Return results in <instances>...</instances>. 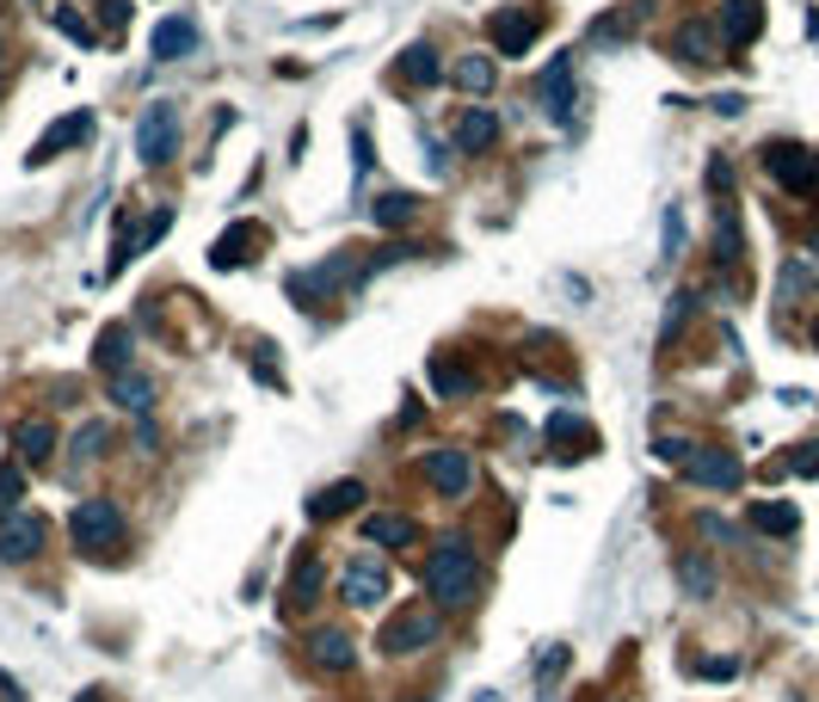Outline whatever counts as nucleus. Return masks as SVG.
<instances>
[{
	"label": "nucleus",
	"instance_id": "1",
	"mask_svg": "<svg viewBox=\"0 0 819 702\" xmlns=\"http://www.w3.org/2000/svg\"><path fill=\"white\" fill-rule=\"evenodd\" d=\"M425 592L437 597V604H475L481 592V555L463 543V536H450V543H437V555L425 561Z\"/></svg>",
	"mask_w": 819,
	"mask_h": 702
},
{
	"label": "nucleus",
	"instance_id": "2",
	"mask_svg": "<svg viewBox=\"0 0 819 702\" xmlns=\"http://www.w3.org/2000/svg\"><path fill=\"white\" fill-rule=\"evenodd\" d=\"M68 536H75L80 555H93V548H118L124 543V512L111 500H80L75 517H68Z\"/></svg>",
	"mask_w": 819,
	"mask_h": 702
},
{
	"label": "nucleus",
	"instance_id": "3",
	"mask_svg": "<svg viewBox=\"0 0 819 702\" xmlns=\"http://www.w3.org/2000/svg\"><path fill=\"white\" fill-rule=\"evenodd\" d=\"M376 647L383 653H425V647H437V610H425V604H407V610H395L383 623V635H376Z\"/></svg>",
	"mask_w": 819,
	"mask_h": 702
},
{
	"label": "nucleus",
	"instance_id": "4",
	"mask_svg": "<svg viewBox=\"0 0 819 702\" xmlns=\"http://www.w3.org/2000/svg\"><path fill=\"white\" fill-rule=\"evenodd\" d=\"M136 155L142 167H167L179 155V106H148L136 118Z\"/></svg>",
	"mask_w": 819,
	"mask_h": 702
},
{
	"label": "nucleus",
	"instance_id": "5",
	"mask_svg": "<svg viewBox=\"0 0 819 702\" xmlns=\"http://www.w3.org/2000/svg\"><path fill=\"white\" fill-rule=\"evenodd\" d=\"M764 172L777 179L782 191H795V198H801V191L819 186V155H807L801 142H770L764 148Z\"/></svg>",
	"mask_w": 819,
	"mask_h": 702
},
{
	"label": "nucleus",
	"instance_id": "6",
	"mask_svg": "<svg viewBox=\"0 0 819 702\" xmlns=\"http://www.w3.org/2000/svg\"><path fill=\"white\" fill-rule=\"evenodd\" d=\"M684 481L690 487H714V493H733L746 481L740 456L733 451H714V444H697V451L684 456Z\"/></svg>",
	"mask_w": 819,
	"mask_h": 702
},
{
	"label": "nucleus",
	"instance_id": "7",
	"mask_svg": "<svg viewBox=\"0 0 819 702\" xmlns=\"http://www.w3.org/2000/svg\"><path fill=\"white\" fill-rule=\"evenodd\" d=\"M339 585H345V604H357V610H376V604L388 597V561H376L371 548H364V555H352V561H345Z\"/></svg>",
	"mask_w": 819,
	"mask_h": 702
},
{
	"label": "nucleus",
	"instance_id": "8",
	"mask_svg": "<svg viewBox=\"0 0 819 702\" xmlns=\"http://www.w3.org/2000/svg\"><path fill=\"white\" fill-rule=\"evenodd\" d=\"M536 106L555 123H573V106H580V99H573V56H555V62L536 75Z\"/></svg>",
	"mask_w": 819,
	"mask_h": 702
},
{
	"label": "nucleus",
	"instance_id": "9",
	"mask_svg": "<svg viewBox=\"0 0 819 702\" xmlns=\"http://www.w3.org/2000/svg\"><path fill=\"white\" fill-rule=\"evenodd\" d=\"M43 536H50V524H43L38 512H7L0 517V561H31L43 548Z\"/></svg>",
	"mask_w": 819,
	"mask_h": 702
},
{
	"label": "nucleus",
	"instance_id": "10",
	"mask_svg": "<svg viewBox=\"0 0 819 702\" xmlns=\"http://www.w3.org/2000/svg\"><path fill=\"white\" fill-rule=\"evenodd\" d=\"M87 136H93V111H68L62 123H50V130L31 142L26 160H31V167H43V160H56V155H68V148H80Z\"/></svg>",
	"mask_w": 819,
	"mask_h": 702
},
{
	"label": "nucleus",
	"instance_id": "11",
	"mask_svg": "<svg viewBox=\"0 0 819 702\" xmlns=\"http://www.w3.org/2000/svg\"><path fill=\"white\" fill-rule=\"evenodd\" d=\"M536 31H542L536 7H505V13H493V50H500V56H524L530 43H536Z\"/></svg>",
	"mask_w": 819,
	"mask_h": 702
},
{
	"label": "nucleus",
	"instance_id": "12",
	"mask_svg": "<svg viewBox=\"0 0 819 702\" xmlns=\"http://www.w3.org/2000/svg\"><path fill=\"white\" fill-rule=\"evenodd\" d=\"M425 481H432L437 493H468V481H475V456L456 451V444H450V451H432V456H425Z\"/></svg>",
	"mask_w": 819,
	"mask_h": 702
},
{
	"label": "nucleus",
	"instance_id": "13",
	"mask_svg": "<svg viewBox=\"0 0 819 702\" xmlns=\"http://www.w3.org/2000/svg\"><path fill=\"white\" fill-rule=\"evenodd\" d=\"M672 43H678V56H684V62H697V68H714V62H721V31H714L709 19H684Z\"/></svg>",
	"mask_w": 819,
	"mask_h": 702
},
{
	"label": "nucleus",
	"instance_id": "14",
	"mask_svg": "<svg viewBox=\"0 0 819 702\" xmlns=\"http://www.w3.org/2000/svg\"><path fill=\"white\" fill-rule=\"evenodd\" d=\"M364 543L371 548H413L420 543V524L401 517V512H376V517H364Z\"/></svg>",
	"mask_w": 819,
	"mask_h": 702
},
{
	"label": "nucleus",
	"instance_id": "15",
	"mask_svg": "<svg viewBox=\"0 0 819 702\" xmlns=\"http://www.w3.org/2000/svg\"><path fill=\"white\" fill-rule=\"evenodd\" d=\"M721 43H752L764 31V13H758V0H721Z\"/></svg>",
	"mask_w": 819,
	"mask_h": 702
},
{
	"label": "nucleus",
	"instance_id": "16",
	"mask_svg": "<svg viewBox=\"0 0 819 702\" xmlns=\"http://www.w3.org/2000/svg\"><path fill=\"white\" fill-rule=\"evenodd\" d=\"M253 247H265V228H228V235L223 240H216V247H210V266L216 271H235V266H247V259H253Z\"/></svg>",
	"mask_w": 819,
	"mask_h": 702
},
{
	"label": "nucleus",
	"instance_id": "17",
	"mask_svg": "<svg viewBox=\"0 0 819 702\" xmlns=\"http://www.w3.org/2000/svg\"><path fill=\"white\" fill-rule=\"evenodd\" d=\"M13 444H19V463L43 468V463L56 456V425H50V419H19V425H13Z\"/></svg>",
	"mask_w": 819,
	"mask_h": 702
},
{
	"label": "nucleus",
	"instance_id": "18",
	"mask_svg": "<svg viewBox=\"0 0 819 702\" xmlns=\"http://www.w3.org/2000/svg\"><path fill=\"white\" fill-rule=\"evenodd\" d=\"M493 136H500V118H493L487 106H468L463 118H456V148H463V155H487Z\"/></svg>",
	"mask_w": 819,
	"mask_h": 702
},
{
	"label": "nucleus",
	"instance_id": "19",
	"mask_svg": "<svg viewBox=\"0 0 819 702\" xmlns=\"http://www.w3.org/2000/svg\"><path fill=\"white\" fill-rule=\"evenodd\" d=\"M148 50H155L160 62H179V56L198 50V26H191V19H160L155 38H148Z\"/></svg>",
	"mask_w": 819,
	"mask_h": 702
},
{
	"label": "nucleus",
	"instance_id": "20",
	"mask_svg": "<svg viewBox=\"0 0 819 702\" xmlns=\"http://www.w3.org/2000/svg\"><path fill=\"white\" fill-rule=\"evenodd\" d=\"M308 660L320 665V672H352V635L345 629H315V641H308Z\"/></svg>",
	"mask_w": 819,
	"mask_h": 702
},
{
	"label": "nucleus",
	"instance_id": "21",
	"mask_svg": "<svg viewBox=\"0 0 819 702\" xmlns=\"http://www.w3.org/2000/svg\"><path fill=\"white\" fill-rule=\"evenodd\" d=\"M364 500H371L364 481H333V487H320L315 500H308V512H315V517H345V512H357Z\"/></svg>",
	"mask_w": 819,
	"mask_h": 702
},
{
	"label": "nucleus",
	"instance_id": "22",
	"mask_svg": "<svg viewBox=\"0 0 819 702\" xmlns=\"http://www.w3.org/2000/svg\"><path fill=\"white\" fill-rule=\"evenodd\" d=\"M401 80H407V87H437V80H444V62H437L432 43H407V50H401Z\"/></svg>",
	"mask_w": 819,
	"mask_h": 702
},
{
	"label": "nucleus",
	"instance_id": "23",
	"mask_svg": "<svg viewBox=\"0 0 819 702\" xmlns=\"http://www.w3.org/2000/svg\"><path fill=\"white\" fill-rule=\"evenodd\" d=\"M320 585H327V567H320L315 555H303L290 573V585H284V597H290L296 610H308V604H320Z\"/></svg>",
	"mask_w": 819,
	"mask_h": 702
},
{
	"label": "nucleus",
	"instance_id": "24",
	"mask_svg": "<svg viewBox=\"0 0 819 702\" xmlns=\"http://www.w3.org/2000/svg\"><path fill=\"white\" fill-rule=\"evenodd\" d=\"M425 383H432V395H437V401H463L468 388H475V376H468L456 358H432V370H425Z\"/></svg>",
	"mask_w": 819,
	"mask_h": 702
},
{
	"label": "nucleus",
	"instance_id": "25",
	"mask_svg": "<svg viewBox=\"0 0 819 702\" xmlns=\"http://www.w3.org/2000/svg\"><path fill=\"white\" fill-rule=\"evenodd\" d=\"M752 531H764V536H795V531H801V512H795L789 500H758V505H752Z\"/></svg>",
	"mask_w": 819,
	"mask_h": 702
},
{
	"label": "nucleus",
	"instance_id": "26",
	"mask_svg": "<svg viewBox=\"0 0 819 702\" xmlns=\"http://www.w3.org/2000/svg\"><path fill=\"white\" fill-rule=\"evenodd\" d=\"M111 401L130 407V413H148V407H155V383H148L142 370H118V376H111Z\"/></svg>",
	"mask_w": 819,
	"mask_h": 702
},
{
	"label": "nucleus",
	"instance_id": "27",
	"mask_svg": "<svg viewBox=\"0 0 819 702\" xmlns=\"http://www.w3.org/2000/svg\"><path fill=\"white\" fill-rule=\"evenodd\" d=\"M93 364H99L106 376L130 370V333H124V327H106V333H99V345H93Z\"/></svg>",
	"mask_w": 819,
	"mask_h": 702
},
{
	"label": "nucleus",
	"instance_id": "28",
	"mask_svg": "<svg viewBox=\"0 0 819 702\" xmlns=\"http://www.w3.org/2000/svg\"><path fill=\"white\" fill-rule=\"evenodd\" d=\"M777 296H782V303H801V296H813V266H807V259H782Z\"/></svg>",
	"mask_w": 819,
	"mask_h": 702
},
{
	"label": "nucleus",
	"instance_id": "29",
	"mask_svg": "<svg viewBox=\"0 0 819 702\" xmlns=\"http://www.w3.org/2000/svg\"><path fill=\"white\" fill-rule=\"evenodd\" d=\"M678 585H684L690 597H714V567L702 555H678Z\"/></svg>",
	"mask_w": 819,
	"mask_h": 702
},
{
	"label": "nucleus",
	"instance_id": "30",
	"mask_svg": "<svg viewBox=\"0 0 819 702\" xmlns=\"http://www.w3.org/2000/svg\"><path fill=\"white\" fill-rule=\"evenodd\" d=\"M456 87H463V93H493V62L487 56H463V62H456Z\"/></svg>",
	"mask_w": 819,
	"mask_h": 702
},
{
	"label": "nucleus",
	"instance_id": "31",
	"mask_svg": "<svg viewBox=\"0 0 819 702\" xmlns=\"http://www.w3.org/2000/svg\"><path fill=\"white\" fill-rule=\"evenodd\" d=\"M371 216H376L383 228H407V223H413V198H407V191H383Z\"/></svg>",
	"mask_w": 819,
	"mask_h": 702
},
{
	"label": "nucleus",
	"instance_id": "32",
	"mask_svg": "<svg viewBox=\"0 0 819 702\" xmlns=\"http://www.w3.org/2000/svg\"><path fill=\"white\" fill-rule=\"evenodd\" d=\"M641 19H648L641 7H622V13L598 19V26H592V38H598V43H610V38H622V31H641Z\"/></svg>",
	"mask_w": 819,
	"mask_h": 702
},
{
	"label": "nucleus",
	"instance_id": "33",
	"mask_svg": "<svg viewBox=\"0 0 819 702\" xmlns=\"http://www.w3.org/2000/svg\"><path fill=\"white\" fill-rule=\"evenodd\" d=\"M19 500H26V475H19V463H0V517L19 512Z\"/></svg>",
	"mask_w": 819,
	"mask_h": 702
},
{
	"label": "nucleus",
	"instance_id": "34",
	"mask_svg": "<svg viewBox=\"0 0 819 702\" xmlns=\"http://www.w3.org/2000/svg\"><path fill=\"white\" fill-rule=\"evenodd\" d=\"M106 444H111L106 425H80V432H75V463H93V456L106 451Z\"/></svg>",
	"mask_w": 819,
	"mask_h": 702
},
{
	"label": "nucleus",
	"instance_id": "35",
	"mask_svg": "<svg viewBox=\"0 0 819 702\" xmlns=\"http://www.w3.org/2000/svg\"><path fill=\"white\" fill-rule=\"evenodd\" d=\"M714 259H721V266L740 259V228H733V216H721V228H714Z\"/></svg>",
	"mask_w": 819,
	"mask_h": 702
},
{
	"label": "nucleus",
	"instance_id": "36",
	"mask_svg": "<svg viewBox=\"0 0 819 702\" xmlns=\"http://www.w3.org/2000/svg\"><path fill=\"white\" fill-rule=\"evenodd\" d=\"M585 437H592V432H585L573 413H555V419H549V444H585Z\"/></svg>",
	"mask_w": 819,
	"mask_h": 702
},
{
	"label": "nucleus",
	"instance_id": "37",
	"mask_svg": "<svg viewBox=\"0 0 819 702\" xmlns=\"http://www.w3.org/2000/svg\"><path fill=\"white\" fill-rule=\"evenodd\" d=\"M678 253H684V210L665 204V253H660V259H678Z\"/></svg>",
	"mask_w": 819,
	"mask_h": 702
},
{
	"label": "nucleus",
	"instance_id": "38",
	"mask_svg": "<svg viewBox=\"0 0 819 702\" xmlns=\"http://www.w3.org/2000/svg\"><path fill=\"white\" fill-rule=\"evenodd\" d=\"M789 475H807V481L819 475V437H813V444H801V451L789 456Z\"/></svg>",
	"mask_w": 819,
	"mask_h": 702
},
{
	"label": "nucleus",
	"instance_id": "39",
	"mask_svg": "<svg viewBox=\"0 0 819 702\" xmlns=\"http://www.w3.org/2000/svg\"><path fill=\"white\" fill-rule=\"evenodd\" d=\"M653 451H660V463H678V468H684V456L697 451V444H684V437H660Z\"/></svg>",
	"mask_w": 819,
	"mask_h": 702
},
{
	"label": "nucleus",
	"instance_id": "40",
	"mask_svg": "<svg viewBox=\"0 0 819 702\" xmlns=\"http://www.w3.org/2000/svg\"><path fill=\"white\" fill-rule=\"evenodd\" d=\"M56 26H62L68 38H75V43H93V26H87V19H80V13H56Z\"/></svg>",
	"mask_w": 819,
	"mask_h": 702
},
{
	"label": "nucleus",
	"instance_id": "41",
	"mask_svg": "<svg viewBox=\"0 0 819 702\" xmlns=\"http://www.w3.org/2000/svg\"><path fill=\"white\" fill-rule=\"evenodd\" d=\"M561 672H568V647H549V653H542V684H549V678H561Z\"/></svg>",
	"mask_w": 819,
	"mask_h": 702
},
{
	"label": "nucleus",
	"instance_id": "42",
	"mask_svg": "<svg viewBox=\"0 0 819 702\" xmlns=\"http://www.w3.org/2000/svg\"><path fill=\"white\" fill-rule=\"evenodd\" d=\"M678 320H690V296H672V308H665V339L678 333Z\"/></svg>",
	"mask_w": 819,
	"mask_h": 702
},
{
	"label": "nucleus",
	"instance_id": "43",
	"mask_svg": "<svg viewBox=\"0 0 819 702\" xmlns=\"http://www.w3.org/2000/svg\"><path fill=\"white\" fill-rule=\"evenodd\" d=\"M733 186V167H727V160H709V191H727Z\"/></svg>",
	"mask_w": 819,
	"mask_h": 702
},
{
	"label": "nucleus",
	"instance_id": "44",
	"mask_svg": "<svg viewBox=\"0 0 819 702\" xmlns=\"http://www.w3.org/2000/svg\"><path fill=\"white\" fill-rule=\"evenodd\" d=\"M709 106H714V111H721V118H740V106H746V99H740V93H714V99H709Z\"/></svg>",
	"mask_w": 819,
	"mask_h": 702
},
{
	"label": "nucleus",
	"instance_id": "45",
	"mask_svg": "<svg viewBox=\"0 0 819 702\" xmlns=\"http://www.w3.org/2000/svg\"><path fill=\"white\" fill-rule=\"evenodd\" d=\"M124 19H130V0H106V26H111V31H118V26H124Z\"/></svg>",
	"mask_w": 819,
	"mask_h": 702
},
{
	"label": "nucleus",
	"instance_id": "46",
	"mask_svg": "<svg viewBox=\"0 0 819 702\" xmlns=\"http://www.w3.org/2000/svg\"><path fill=\"white\" fill-rule=\"evenodd\" d=\"M352 148H357V172H364V167H371V136L352 130Z\"/></svg>",
	"mask_w": 819,
	"mask_h": 702
},
{
	"label": "nucleus",
	"instance_id": "47",
	"mask_svg": "<svg viewBox=\"0 0 819 702\" xmlns=\"http://www.w3.org/2000/svg\"><path fill=\"white\" fill-rule=\"evenodd\" d=\"M0 702H26V696H19V684H13L7 672H0Z\"/></svg>",
	"mask_w": 819,
	"mask_h": 702
},
{
	"label": "nucleus",
	"instance_id": "48",
	"mask_svg": "<svg viewBox=\"0 0 819 702\" xmlns=\"http://www.w3.org/2000/svg\"><path fill=\"white\" fill-rule=\"evenodd\" d=\"M75 702H106V696H99V690H87V696H75Z\"/></svg>",
	"mask_w": 819,
	"mask_h": 702
},
{
	"label": "nucleus",
	"instance_id": "49",
	"mask_svg": "<svg viewBox=\"0 0 819 702\" xmlns=\"http://www.w3.org/2000/svg\"><path fill=\"white\" fill-rule=\"evenodd\" d=\"M813 345H819V320H813Z\"/></svg>",
	"mask_w": 819,
	"mask_h": 702
},
{
	"label": "nucleus",
	"instance_id": "50",
	"mask_svg": "<svg viewBox=\"0 0 819 702\" xmlns=\"http://www.w3.org/2000/svg\"><path fill=\"white\" fill-rule=\"evenodd\" d=\"M813 259H819V235H813Z\"/></svg>",
	"mask_w": 819,
	"mask_h": 702
}]
</instances>
